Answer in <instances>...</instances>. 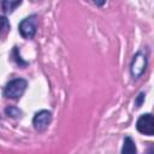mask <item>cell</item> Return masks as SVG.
Returning a JSON list of instances; mask_svg holds the SVG:
<instances>
[{"label": "cell", "mask_w": 154, "mask_h": 154, "mask_svg": "<svg viewBox=\"0 0 154 154\" xmlns=\"http://www.w3.org/2000/svg\"><path fill=\"white\" fill-rule=\"evenodd\" d=\"M136 129L138 132L147 135V136H152L154 134V118L150 113H146L142 114L136 123Z\"/></svg>", "instance_id": "277c9868"}, {"label": "cell", "mask_w": 154, "mask_h": 154, "mask_svg": "<svg viewBox=\"0 0 154 154\" xmlns=\"http://www.w3.org/2000/svg\"><path fill=\"white\" fill-rule=\"evenodd\" d=\"M52 120V113L47 109H41L35 113L32 118V125L37 131H45Z\"/></svg>", "instance_id": "5b68a950"}, {"label": "cell", "mask_w": 154, "mask_h": 154, "mask_svg": "<svg viewBox=\"0 0 154 154\" xmlns=\"http://www.w3.org/2000/svg\"><path fill=\"white\" fill-rule=\"evenodd\" d=\"M36 18H37L36 14H31V16L22 19V22L19 23L18 30L24 38H32L35 36L36 29H37V19Z\"/></svg>", "instance_id": "3957f363"}, {"label": "cell", "mask_w": 154, "mask_h": 154, "mask_svg": "<svg viewBox=\"0 0 154 154\" xmlns=\"http://www.w3.org/2000/svg\"><path fill=\"white\" fill-rule=\"evenodd\" d=\"M144 101V93H141L138 96H137V100L135 101V105H136V107H140L141 105H142V102Z\"/></svg>", "instance_id": "30bf717a"}, {"label": "cell", "mask_w": 154, "mask_h": 154, "mask_svg": "<svg viewBox=\"0 0 154 154\" xmlns=\"http://www.w3.org/2000/svg\"><path fill=\"white\" fill-rule=\"evenodd\" d=\"M26 81L23 79V78H16V79H12L6 85H5V89H4V96L7 97V99H12V100H17L19 99L25 89H26Z\"/></svg>", "instance_id": "6da1fadb"}, {"label": "cell", "mask_w": 154, "mask_h": 154, "mask_svg": "<svg viewBox=\"0 0 154 154\" xmlns=\"http://www.w3.org/2000/svg\"><path fill=\"white\" fill-rule=\"evenodd\" d=\"M22 4V1H11V0H5L2 2V10L4 12L8 13V12H12L17 6H19Z\"/></svg>", "instance_id": "52a82bcc"}, {"label": "cell", "mask_w": 154, "mask_h": 154, "mask_svg": "<svg viewBox=\"0 0 154 154\" xmlns=\"http://www.w3.org/2000/svg\"><path fill=\"white\" fill-rule=\"evenodd\" d=\"M147 65H148V59H147V54L143 53L142 51L137 52L132 60H131V65H130V72H131V76L134 78H138L141 77L146 69H147Z\"/></svg>", "instance_id": "7a4b0ae2"}, {"label": "cell", "mask_w": 154, "mask_h": 154, "mask_svg": "<svg viewBox=\"0 0 154 154\" xmlns=\"http://www.w3.org/2000/svg\"><path fill=\"white\" fill-rule=\"evenodd\" d=\"M5 112H6L7 116H11V117H13V118H18V117H20V114H22V112H20L17 107H14V106L7 107V108L5 109Z\"/></svg>", "instance_id": "9c48e42d"}, {"label": "cell", "mask_w": 154, "mask_h": 154, "mask_svg": "<svg viewBox=\"0 0 154 154\" xmlns=\"http://www.w3.org/2000/svg\"><path fill=\"white\" fill-rule=\"evenodd\" d=\"M136 153H137V149H136V144L134 140L129 136L125 137L123 147H122V154H136Z\"/></svg>", "instance_id": "8992f818"}, {"label": "cell", "mask_w": 154, "mask_h": 154, "mask_svg": "<svg viewBox=\"0 0 154 154\" xmlns=\"http://www.w3.org/2000/svg\"><path fill=\"white\" fill-rule=\"evenodd\" d=\"M8 30H10V22H8V19L6 17H4V16H0V37L6 35Z\"/></svg>", "instance_id": "ba28073f"}]
</instances>
